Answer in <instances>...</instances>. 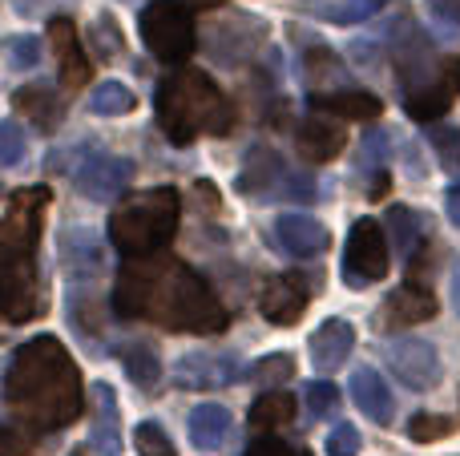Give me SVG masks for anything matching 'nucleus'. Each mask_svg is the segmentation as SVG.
I'll return each mask as SVG.
<instances>
[{
	"label": "nucleus",
	"mask_w": 460,
	"mask_h": 456,
	"mask_svg": "<svg viewBox=\"0 0 460 456\" xmlns=\"http://www.w3.org/2000/svg\"><path fill=\"white\" fill-rule=\"evenodd\" d=\"M126 320H150L166 331H199L215 336L226 328V307L199 271L178 259H129L113 295Z\"/></svg>",
	"instance_id": "nucleus-1"
},
{
	"label": "nucleus",
	"mask_w": 460,
	"mask_h": 456,
	"mask_svg": "<svg viewBox=\"0 0 460 456\" xmlns=\"http://www.w3.org/2000/svg\"><path fill=\"white\" fill-rule=\"evenodd\" d=\"M4 396L13 417L32 433H57L81 417V376L61 339L37 336L16 347L8 364Z\"/></svg>",
	"instance_id": "nucleus-2"
},
{
	"label": "nucleus",
	"mask_w": 460,
	"mask_h": 456,
	"mask_svg": "<svg viewBox=\"0 0 460 456\" xmlns=\"http://www.w3.org/2000/svg\"><path fill=\"white\" fill-rule=\"evenodd\" d=\"M158 126L174 145H190L199 134L226 137L234 126V105L199 69H178L158 85Z\"/></svg>",
	"instance_id": "nucleus-3"
},
{
	"label": "nucleus",
	"mask_w": 460,
	"mask_h": 456,
	"mask_svg": "<svg viewBox=\"0 0 460 456\" xmlns=\"http://www.w3.org/2000/svg\"><path fill=\"white\" fill-rule=\"evenodd\" d=\"M182 198L174 186H158L126 198L110 218V242L121 250V259H150L162 250L178 231Z\"/></svg>",
	"instance_id": "nucleus-4"
},
{
	"label": "nucleus",
	"mask_w": 460,
	"mask_h": 456,
	"mask_svg": "<svg viewBox=\"0 0 460 456\" xmlns=\"http://www.w3.org/2000/svg\"><path fill=\"white\" fill-rule=\"evenodd\" d=\"M137 29H142L146 48L166 65H178L194 53V13L182 0H154V4H146L142 16H137Z\"/></svg>",
	"instance_id": "nucleus-5"
},
{
	"label": "nucleus",
	"mask_w": 460,
	"mask_h": 456,
	"mask_svg": "<svg viewBox=\"0 0 460 456\" xmlns=\"http://www.w3.org/2000/svg\"><path fill=\"white\" fill-rule=\"evenodd\" d=\"M45 206H49L45 186H29V190L13 194L4 218H0V271H4L13 259L32 255V247H37V231H40V210Z\"/></svg>",
	"instance_id": "nucleus-6"
},
{
	"label": "nucleus",
	"mask_w": 460,
	"mask_h": 456,
	"mask_svg": "<svg viewBox=\"0 0 460 456\" xmlns=\"http://www.w3.org/2000/svg\"><path fill=\"white\" fill-rule=\"evenodd\" d=\"M388 275V239L376 218H359L348 231V247H343V283L351 287H367Z\"/></svg>",
	"instance_id": "nucleus-7"
},
{
	"label": "nucleus",
	"mask_w": 460,
	"mask_h": 456,
	"mask_svg": "<svg viewBox=\"0 0 460 456\" xmlns=\"http://www.w3.org/2000/svg\"><path fill=\"white\" fill-rule=\"evenodd\" d=\"M384 360H388L392 376L404 388H412V392H429V388L440 384V355L429 339H416V336L388 339L384 344Z\"/></svg>",
	"instance_id": "nucleus-8"
},
{
	"label": "nucleus",
	"mask_w": 460,
	"mask_h": 456,
	"mask_svg": "<svg viewBox=\"0 0 460 456\" xmlns=\"http://www.w3.org/2000/svg\"><path fill=\"white\" fill-rule=\"evenodd\" d=\"M456 93H460V57H448V61H440L429 77L416 81V85L408 89L404 110H408V118H416V121H437L453 110Z\"/></svg>",
	"instance_id": "nucleus-9"
},
{
	"label": "nucleus",
	"mask_w": 460,
	"mask_h": 456,
	"mask_svg": "<svg viewBox=\"0 0 460 456\" xmlns=\"http://www.w3.org/2000/svg\"><path fill=\"white\" fill-rule=\"evenodd\" d=\"M137 166L129 158H113V153H89L85 162L73 174V186H77L81 198L89 202H113L129 182H134Z\"/></svg>",
	"instance_id": "nucleus-10"
},
{
	"label": "nucleus",
	"mask_w": 460,
	"mask_h": 456,
	"mask_svg": "<svg viewBox=\"0 0 460 456\" xmlns=\"http://www.w3.org/2000/svg\"><path fill=\"white\" fill-rule=\"evenodd\" d=\"M40 291H37V271H32V255L13 259L0 271V323H24L40 311Z\"/></svg>",
	"instance_id": "nucleus-11"
},
{
	"label": "nucleus",
	"mask_w": 460,
	"mask_h": 456,
	"mask_svg": "<svg viewBox=\"0 0 460 456\" xmlns=\"http://www.w3.org/2000/svg\"><path fill=\"white\" fill-rule=\"evenodd\" d=\"M57 255H61V271L65 279L81 283V279H97L102 275V242L85 231V226H69L57 242Z\"/></svg>",
	"instance_id": "nucleus-12"
},
{
	"label": "nucleus",
	"mask_w": 460,
	"mask_h": 456,
	"mask_svg": "<svg viewBox=\"0 0 460 456\" xmlns=\"http://www.w3.org/2000/svg\"><path fill=\"white\" fill-rule=\"evenodd\" d=\"M49 37H53V48H57L61 81L69 89H81L93 69H89V57H85V48H81V37H77L69 16H53V21H49Z\"/></svg>",
	"instance_id": "nucleus-13"
},
{
	"label": "nucleus",
	"mask_w": 460,
	"mask_h": 456,
	"mask_svg": "<svg viewBox=\"0 0 460 456\" xmlns=\"http://www.w3.org/2000/svg\"><path fill=\"white\" fill-rule=\"evenodd\" d=\"M307 279L303 275H279V279H270L267 287H262L259 295V311L267 315L270 323H295L303 315V307H307Z\"/></svg>",
	"instance_id": "nucleus-14"
},
{
	"label": "nucleus",
	"mask_w": 460,
	"mask_h": 456,
	"mask_svg": "<svg viewBox=\"0 0 460 456\" xmlns=\"http://www.w3.org/2000/svg\"><path fill=\"white\" fill-rule=\"evenodd\" d=\"M283 158H279L270 145H254L251 153H246L243 162V174H238V190L251 194V198L259 202H270L279 190V182H283Z\"/></svg>",
	"instance_id": "nucleus-15"
},
{
	"label": "nucleus",
	"mask_w": 460,
	"mask_h": 456,
	"mask_svg": "<svg viewBox=\"0 0 460 456\" xmlns=\"http://www.w3.org/2000/svg\"><path fill=\"white\" fill-rule=\"evenodd\" d=\"M351 347H356V328L348 320H327L323 328L311 336L307 352H311V364L315 372H340L348 364Z\"/></svg>",
	"instance_id": "nucleus-16"
},
{
	"label": "nucleus",
	"mask_w": 460,
	"mask_h": 456,
	"mask_svg": "<svg viewBox=\"0 0 460 456\" xmlns=\"http://www.w3.org/2000/svg\"><path fill=\"white\" fill-rule=\"evenodd\" d=\"M348 392H351L356 408L364 412L367 420H376V425H392V417H396V400H392L388 384H384V376L376 368H356L351 372Z\"/></svg>",
	"instance_id": "nucleus-17"
},
{
	"label": "nucleus",
	"mask_w": 460,
	"mask_h": 456,
	"mask_svg": "<svg viewBox=\"0 0 460 456\" xmlns=\"http://www.w3.org/2000/svg\"><path fill=\"white\" fill-rule=\"evenodd\" d=\"M295 145H299L303 162L319 166V162H332L335 153L348 145V134H343L340 121H327V118H319V113H311L299 126V134H295Z\"/></svg>",
	"instance_id": "nucleus-18"
},
{
	"label": "nucleus",
	"mask_w": 460,
	"mask_h": 456,
	"mask_svg": "<svg viewBox=\"0 0 460 456\" xmlns=\"http://www.w3.org/2000/svg\"><path fill=\"white\" fill-rule=\"evenodd\" d=\"M238 376V364L234 355H207V352H194L182 355L174 368V380L182 388H215V384H230Z\"/></svg>",
	"instance_id": "nucleus-19"
},
{
	"label": "nucleus",
	"mask_w": 460,
	"mask_h": 456,
	"mask_svg": "<svg viewBox=\"0 0 460 456\" xmlns=\"http://www.w3.org/2000/svg\"><path fill=\"white\" fill-rule=\"evenodd\" d=\"M275 239L283 242L291 255L311 259V255H323L332 234H327L323 223H315V218H307V215H283L275 223Z\"/></svg>",
	"instance_id": "nucleus-20"
},
{
	"label": "nucleus",
	"mask_w": 460,
	"mask_h": 456,
	"mask_svg": "<svg viewBox=\"0 0 460 456\" xmlns=\"http://www.w3.org/2000/svg\"><path fill=\"white\" fill-rule=\"evenodd\" d=\"M311 110L335 113V118H348V121H372L380 118L384 101L376 93H364V89H327V93L311 97Z\"/></svg>",
	"instance_id": "nucleus-21"
},
{
	"label": "nucleus",
	"mask_w": 460,
	"mask_h": 456,
	"mask_svg": "<svg viewBox=\"0 0 460 456\" xmlns=\"http://www.w3.org/2000/svg\"><path fill=\"white\" fill-rule=\"evenodd\" d=\"M432 315H437V299L424 287H416V283L392 291L388 303H384V323H388V328H412V323H424V320H432Z\"/></svg>",
	"instance_id": "nucleus-22"
},
{
	"label": "nucleus",
	"mask_w": 460,
	"mask_h": 456,
	"mask_svg": "<svg viewBox=\"0 0 460 456\" xmlns=\"http://www.w3.org/2000/svg\"><path fill=\"white\" fill-rule=\"evenodd\" d=\"M89 396H93V408H97L93 444L105 456H118L121 452V412H118V400H113V388L105 384V380H97V384L89 388Z\"/></svg>",
	"instance_id": "nucleus-23"
},
{
	"label": "nucleus",
	"mask_w": 460,
	"mask_h": 456,
	"mask_svg": "<svg viewBox=\"0 0 460 456\" xmlns=\"http://www.w3.org/2000/svg\"><path fill=\"white\" fill-rule=\"evenodd\" d=\"M13 105L24 113L29 121H37L40 129H57L65 121V101L53 93L49 85H24L13 93Z\"/></svg>",
	"instance_id": "nucleus-24"
},
{
	"label": "nucleus",
	"mask_w": 460,
	"mask_h": 456,
	"mask_svg": "<svg viewBox=\"0 0 460 456\" xmlns=\"http://www.w3.org/2000/svg\"><path fill=\"white\" fill-rule=\"evenodd\" d=\"M186 425H190V441L199 444L202 452H218L230 436V412L223 404H199Z\"/></svg>",
	"instance_id": "nucleus-25"
},
{
	"label": "nucleus",
	"mask_w": 460,
	"mask_h": 456,
	"mask_svg": "<svg viewBox=\"0 0 460 456\" xmlns=\"http://www.w3.org/2000/svg\"><path fill=\"white\" fill-rule=\"evenodd\" d=\"M295 420V396L283 392V388H270V392H262L259 400L251 404V428H259V433H270V428H283Z\"/></svg>",
	"instance_id": "nucleus-26"
},
{
	"label": "nucleus",
	"mask_w": 460,
	"mask_h": 456,
	"mask_svg": "<svg viewBox=\"0 0 460 456\" xmlns=\"http://www.w3.org/2000/svg\"><path fill=\"white\" fill-rule=\"evenodd\" d=\"M303 69H307V81L315 93H327V85L343 89V81H348V69H343V61L332 48H311V53L303 57Z\"/></svg>",
	"instance_id": "nucleus-27"
},
{
	"label": "nucleus",
	"mask_w": 460,
	"mask_h": 456,
	"mask_svg": "<svg viewBox=\"0 0 460 456\" xmlns=\"http://www.w3.org/2000/svg\"><path fill=\"white\" fill-rule=\"evenodd\" d=\"M134 89L121 85V81H102L89 93V113H97V118H121V113H134Z\"/></svg>",
	"instance_id": "nucleus-28"
},
{
	"label": "nucleus",
	"mask_w": 460,
	"mask_h": 456,
	"mask_svg": "<svg viewBox=\"0 0 460 456\" xmlns=\"http://www.w3.org/2000/svg\"><path fill=\"white\" fill-rule=\"evenodd\" d=\"M118 355H121V368L129 372V380H134L137 388H154L162 380L158 352H154L150 344H126Z\"/></svg>",
	"instance_id": "nucleus-29"
},
{
	"label": "nucleus",
	"mask_w": 460,
	"mask_h": 456,
	"mask_svg": "<svg viewBox=\"0 0 460 456\" xmlns=\"http://www.w3.org/2000/svg\"><path fill=\"white\" fill-rule=\"evenodd\" d=\"M89 48H93L102 61H113V57L126 48V40H121V24L113 21L110 13L93 16V24H89Z\"/></svg>",
	"instance_id": "nucleus-30"
},
{
	"label": "nucleus",
	"mask_w": 460,
	"mask_h": 456,
	"mask_svg": "<svg viewBox=\"0 0 460 456\" xmlns=\"http://www.w3.org/2000/svg\"><path fill=\"white\" fill-rule=\"evenodd\" d=\"M388 231H392V242H396L400 255L412 259L416 242H420V218H416L408 206H392L388 210Z\"/></svg>",
	"instance_id": "nucleus-31"
},
{
	"label": "nucleus",
	"mask_w": 460,
	"mask_h": 456,
	"mask_svg": "<svg viewBox=\"0 0 460 456\" xmlns=\"http://www.w3.org/2000/svg\"><path fill=\"white\" fill-rule=\"evenodd\" d=\"M384 4H388V0H335V4L319 8V16L332 21V24H359V21H367V16L380 13Z\"/></svg>",
	"instance_id": "nucleus-32"
},
{
	"label": "nucleus",
	"mask_w": 460,
	"mask_h": 456,
	"mask_svg": "<svg viewBox=\"0 0 460 456\" xmlns=\"http://www.w3.org/2000/svg\"><path fill=\"white\" fill-rule=\"evenodd\" d=\"M456 433V420L453 417H432V412H416L408 420V441L416 444H432V441H445V436Z\"/></svg>",
	"instance_id": "nucleus-33"
},
{
	"label": "nucleus",
	"mask_w": 460,
	"mask_h": 456,
	"mask_svg": "<svg viewBox=\"0 0 460 456\" xmlns=\"http://www.w3.org/2000/svg\"><path fill=\"white\" fill-rule=\"evenodd\" d=\"M291 376H295V360L287 352L262 355V360L251 368V380H259V384H267V388H283Z\"/></svg>",
	"instance_id": "nucleus-34"
},
{
	"label": "nucleus",
	"mask_w": 460,
	"mask_h": 456,
	"mask_svg": "<svg viewBox=\"0 0 460 456\" xmlns=\"http://www.w3.org/2000/svg\"><path fill=\"white\" fill-rule=\"evenodd\" d=\"M134 444L142 456H178L174 452V441L166 436V428L154 425V420H142V425L134 428Z\"/></svg>",
	"instance_id": "nucleus-35"
},
{
	"label": "nucleus",
	"mask_w": 460,
	"mask_h": 456,
	"mask_svg": "<svg viewBox=\"0 0 460 456\" xmlns=\"http://www.w3.org/2000/svg\"><path fill=\"white\" fill-rule=\"evenodd\" d=\"M4 57L13 69H37L40 61V37H32V32H16V37L4 40Z\"/></svg>",
	"instance_id": "nucleus-36"
},
{
	"label": "nucleus",
	"mask_w": 460,
	"mask_h": 456,
	"mask_svg": "<svg viewBox=\"0 0 460 456\" xmlns=\"http://www.w3.org/2000/svg\"><path fill=\"white\" fill-rule=\"evenodd\" d=\"M437 158L445 162V170H460V126H437L429 134Z\"/></svg>",
	"instance_id": "nucleus-37"
},
{
	"label": "nucleus",
	"mask_w": 460,
	"mask_h": 456,
	"mask_svg": "<svg viewBox=\"0 0 460 456\" xmlns=\"http://www.w3.org/2000/svg\"><path fill=\"white\" fill-rule=\"evenodd\" d=\"M335 404H340V388L332 384V380H311L307 384V412L311 417H327V412H335Z\"/></svg>",
	"instance_id": "nucleus-38"
},
{
	"label": "nucleus",
	"mask_w": 460,
	"mask_h": 456,
	"mask_svg": "<svg viewBox=\"0 0 460 456\" xmlns=\"http://www.w3.org/2000/svg\"><path fill=\"white\" fill-rule=\"evenodd\" d=\"M24 158V134L16 121H0V170L16 166Z\"/></svg>",
	"instance_id": "nucleus-39"
},
{
	"label": "nucleus",
	"mask_w": 460,
	"mask_h": 456,
	"mask_svg": "<svg viewBox=\"0 0 460 456\" xmlns=\"http://www.w3.org/2000/svg\"><path fill=\"white\" fill-rule=\"evenodd\" d=\"M275 198H283V202H311V198H315V178H311V174H291V170H287L283 182H279V190H275Z\"/></svg>",
	"instance_id": "nucleus-40"
},
{
	"label": "nucleus",
	"mask_w": 460,
	"mask_h": 456,
	"mask_svg": "<svg viewBox=\"0 0 460 456\" xmlns=\"http://www.w3.org/2000/svg\"><path fill=\"white\" fill-rule=\"evenodd\" d=\"M359 428L356 425H335L327 436V456H359Z\"/></svg>",
	"instance_id": "nucleus-41"
},
{
	"label": "nucleus",
	"mask_w": 460,
	"mask_h": 456,
	"mask_svg": "<svg viewBox=\"0 0 460 456\" xmlns=\"http://www.w3.org/2000/svg\"><path fill=\"white\" fill-rule=\"evenodd\" d=\"M246 456H311L307 449H291V444L275 441V436H262V441H254L251 449H246Z\"/></svg>",
	"instance_id": "nucleus-42"
},
{
	"label": "nucleus",
	"mask_w": 460,
	"mask_h": 456,
	"mask_svg": "<svg viewBox=\"0 0 460 456\" xmlns=\"http://www.w3.org/2000/svg\"><path fill=\"white\" fill-rule=\"evenodd\" d=\"M384 150H388V134H384V129H380V134H367V142H364V162H367V166H376V158L384 162Z\"/></svg>",
	"instance_id": "nucleus-43"
},
{
	"label": "nucleus",
	"mask_w": 460,
	"mask_h": 456,
	"mask_svg": "<svg viewBox=\"0 0 460 456\" xmlns=\"http://www.w3.org/2000/svg\"><path fill=\"white\" fill-rule=\"evenodd\" d=\"M429 8L448 24H460V0H429Z\"/></svg>",
	"instance_id": "nucleus-44"
},
{
	"label": "nucleus",
	"mask_w": 460,
	"mask_h": 456,
	"mask_svg": "<svg viewBox=\"0 0 460 456\" xmlns=\"http://www.w3.org/2000/svg\"><path fill=\"white\" fill-rule=\"evenodd\" d=\"M445 210H448V218L460 226V182L456 186H448V194H445Z\"/></svg>",
	"instance_id": "nucleus-45"
},
{
	"label": "nucleus",
	"mask_w": 460,
	"mask_h": 456,
	"mask_svg": "<svg viewBox=\"0 0 460 456\" xmlns=\"http://www.w3.org/2000/svg\"><path fill=\"white\" fill-rule=\"evenodd\" d=\"M40 4H45V0H13V8H16V13H21V16L37 13V8H40Z\"/></svg>",
	"instance_id": "nucleus-46"
},
{
	"label": "nucleus",
	"mask_w": 460,
	"mask_h": 456,
	"mask_svg": "<svg viewBox=\"0 0 460 456\" xmlns=\"http://www.w3.org/2000/svg\"><path fill=\"white\" fill-rule=\"evenodd\" d=\"M453 307H456V315H460V267L453 271Z\"/></svg>",
	"instance_id": "nucleus-47"
},
{
	"label": "nucleus",
	"mask_w": 460,
	"mask_h": 456,
	"mask_svg": "<svg viewBox=\"0 0 460 456\" xmlns=\"http://www.w3.org/2000/svg\"><path fill=\"white\" fill-rule=\"evenodd\" d=\"M202 4H218V0H202Z\"/></svg>",
	"instance_id": "nucleus-48"
},
{
	"label": "nucleus",
	"mask_w": 460,
	"mask_h": 456,
	"mask_svg": "<svg viewBox=\"0 0 460 456\" xmlns=\"http://www.w3.org/2000/svg\"><path fill=\"white\" fill-rule=\"evenodd\" d=\"M73 456H81V452H73Z\"/></svg>",
	"instance_id": "nucleus-49"
}]
</instances>
